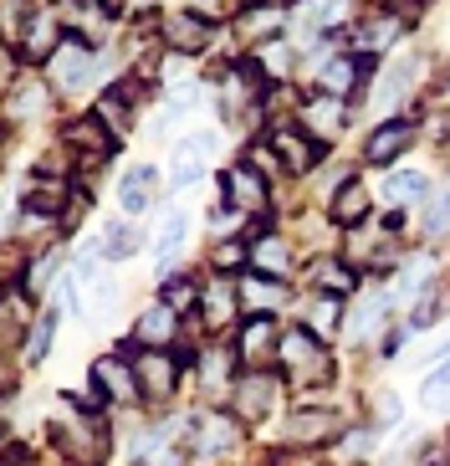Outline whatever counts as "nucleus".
<instances>
[{
	"instance_id": "obj_45",
	"label": "nucleus",
	"mask_w": 450,
	"mask_h": 466,
	"mask_svg": "<svg viewBox=\"0 0 450 466\" xmlns=\"http://www.w3.org/2000/svg\"><path fill=\"white\" fill-rule=\"evenodd\" d=\"M11 83H15V56L5 52V46H0V93H5Z\"/></svg>"
},
{
	"instance_id": "obj_22",
	"label": "nucleus",
	"mask_w": 450,
	"mask_h": 466,
	"mask_svg": "<svg viewBox=\"0 0 450 466\" xmlns=\"http://www.w3.org/2000/svg\"><path fill=\"white\" fill-rule=\"evenodd\" d=\"M272 149L282 154V165L292 169V175H302V169H313V159H317V144H313V138H302L297 128H282V134L272 138Z\"/></svg>"
},
{
	"instance_id": "obj_24",
	"label": "nucleus",
	"mask_w": 450,
	"mask_h": 466,
	"mask_svg": "<svg viewBox=\"0 0 450 466\" xmlns=\"http://www.w3.org/2000/svg\"><path fill=\"white\" fill-rule=\"evenodd\" d=\"M364 210H368V190L358 179H348V185L333 195V220H338V226H354V220H364Z\"/></svg>"
},
{
	"instance_id": "obj_13",
	"label": "nucleus",
	"mask_w": 450,
	"mask_h": 466,
	"mask_svg": "<svg viewBox=\"0 0 450 466\" xmlns=\"http://www.w3.org/2000/svg\"><path fill=\"white\" fill-rule=\"evenodd\" d=\"M245 261H251V272L256 277H286L292 272V247H286L282 236H256L251 241V251H245Z\"/></svg>"
},
{
	"instance_id": "obj_34",
	"label": "nucleus",
	"mask_w": 450,
	"mask_h": 466,
	"mask_svg": "<svg viewBox=\"0 0 450 466\" xmlns=\"http://www.w3.org/2000/svg\"><path fill=\"white\" fill-rule=\"evenodd\" d=\"M52 333H56V313H41L36 323H31V339H26V359H31V364L52 349Z\"/></svg>"
},
{
	"instance_id": "obj_25",
	"label": "nucleus",
	"mask_w": 450,
	"mask_h": 466,
	"mask_svg": "<svg viewBox=\"0 0 450 466\" xmlns=\"http://www.w3.org/2000/svg\"><path fill=\"white\" fill-rule=\"evenodd\" d=\"M302 118H307V128H313V134H338L343 103H338V97H317V103H307V108H302Z\"/></svg>"
},
{
	"instance_id": "obj_43",
	"label": "nucleus",
	"mask_w": 450,
	"mask_h": 466,
	"mask_svg": "<svg viewBox=\"0 0 450 466\" xmlns=\"http://www.w3.org/2000/svg\"><path fill=\"white\" fill-rule=\"evenodd\" d=\"M245 241H231V247H215V267H235V261H245Z\"/></svg>"
},
{
	"instance_id": "obj_47",
	"label": "nucleus",
	"mask_w": 450,
	"mask_h": 466,
	"mask_svg": "<svg viewBox=\"0 0 450 466\" xmlns=\"http://www.w3.org/2000/svg\"><path fill=\"white\" fill-rule=\"evenodd\" d=\"M149 466H179V461H175V456H159V461H149Z\"/></svg>"
},
{
	"instance_id": "obj_36",
	"label": "nucleus",
	"mask_w": 450,
	"mask_h": 466,
	"mask_svg": "<svg viewBox=\"0 0 450 466\" xmlns=\"http://www.w3.org/2000/svg\"><path fill=\"white\" fill-rule=\"evenodd\" d=\"M338 329V302L327 298V302H313V313H307V333H317V339H323V333H333Z\"/></svg>"
},
{
	"instance_id": "obj_23",
	"label": "nucleus",
	"mask_w": 450,
	"mask_h": 466,
	"mask_svg": "<svg viewBox=\"0 0 450 466\" xmlns=\"http://www.w3.org/2000/svg\"><path fill=\"white\" fill-rule=\"evenodd\" d=\"M149 195H154V165H138L123 175L118 185V206L128 210V216H138V210H149Z\"/></svg>"
},
{
	"instance_id": "obj_19",
	"label": "nucleus",
	"mask_w": 450,
	"mask_h": 466,
	"mask_svg": "<svg viewBox=\"0 0 450 466\" xmlns=\"http://www.w3.org/2000/svg\"><path fill=\"white\" fill-rule=\"evenodd\" d=\"M282 26H286V15L276 11L272 0H266V5H245V15L235 21V31H241V42H266V36H276Z\"/></svg>"
},
{
	"instance_id": "obj_1",
	"label": "nucleus",
	"mask_w": 450,
	"mask_h": 466,
	"mask_svg": "<svg viewBox=\"0 0 450 466\" xmlns=\"http://www.w3.org/2000/svg\"><path fill=\"white\" fill-rule=\"evenodd\" d=\"M276 359H282L286 384H323L327 374H333L327 349L317 343V333H307V329H286L282 343H276Z\"/></svg>"
},
{
	"instance_id": "obj_46",
	"label": "nucleus",
	"mask_w": 450,
	"mask_h": 466,
	"mask_svg": "<svg viewBox=\"0 0 450 466\" xmlns=\"http://www.w3.org/2000/svg\"><path fill=\"white\" fill-rule=\"evenodd\" d=\"M21 461H26V451L15 441H0V466H21Z\"/></svg>"
},
{
	"instance_id": "obj_44",
	"label": "nucleus",
	"mask_w": 450,
	"mask_h": 466,
	"mask_svg": "<svg viewBox=\"0 0 450 466\" xmlns=\"http://www.w3.org/2000/svg\"><path fill=\"white\" fill-rule=\"evenodd\" d=\"M190 108H195V87H185V93H175L169 103H164V113H169V118H179V113H190Z\"/></svg>"
},
{
	"instance_id": "obj_16",
	"label": "nucleus",
	"mask_w": 450,
	"mask_h": 466,
	"mask_svg": "<svg viewBox=\"0 0 450 466\" xmlns=\"http://www.w3.org/2000/svg\"><path fill=\"white\" fill-rule=\"evenodd\" d=\"M225 195H231L235 210H266V179L251 165H235L231 175H225Z\"/></svg>"
},
{
	"instance_id": "obj_2",
	"label": "nucleus",
	"mask_w": 450,
	"mask_h": 466,
	"mask_svg": "<svg viewBox=\"0 0 450 466\" xmlns=\"http://www.w3.org/2000/svg\"><path fill=\"white\" fill-rule=\"evenodd\" d=\"M276 400H282V380H276L272 370H245L241 384H235V415H241L245 425L266 420V415L276 410Z\"/></svg>"
},
{
	"instance_id": "obj_17",
	"label": "nucleus",
	"mask_w": 450,
	"mask_h": 466,
	"mask_svg": "<svg viewBox=\"0 0 450 466\" xmlns=\"http://www.w3.org/2000/svg\"><path fill=\"white\" fill-rule=\"evenodd\" d=\"M210 149H215V138H210V134L179 138V149H175V185H190V179H200V175H205V159H210Z\"/></svg>"
},
{
	"instance_id": "obj_3",
	"label": "nucleus",
	"mask_w": 450,
	"mask_h": 466,
	"mask_svg": "<svg viewBox=\"0 0 450 466\" xmlns=\"http://www.w3.org/2000/svg\"><path fill=\"white\" fill-rule=\"evenodd\" d=\"M52 446H62V451L82 466H97V456H103V431H97L93 420H77V415L67 410L52 425Z\"/></svg>"
},
{
	"instance_id": "obj_12",
	"label": "nucleus",
	"mask_w": 450,
	"mask_h": 466,
	"mask_svg": "<svg viewBox=\"0 0 450 466\" xmlns=\"http://www.w3.org/2000/svg\"><path fill=\"white\" fill-rule=\"evenodd\" d=\"M409 138H415V128H409L405 118H389V124H379L368 134L364 159L368 165H389V159H399V149H409Z\"/></svg>"
},
{
	"instance_id": "obj_30",
	"label": "nucleus",
	"mask_w": 450,
	"mask_h": 466,
	"mask_svg": "<svg viewBox=\"0 0 450 466\" xmlns=\"http://www.w3.org/2000/svg\"><path fill=\"white\" fill-rule=\"evenodd\" d=\"M384 195H389L395 206H409V200H420V195H425V175H415V169H399V175H389Z\"/></svg>"
},
{
	"instance_id": "obj_29",
	"label": "nucleus",
	"mask_w": 450,
	"mask_h": 466,
	"mask_svg": "<svg viewBox=\"0 0 450 466\" xmlns=\"http://www.w3.org/2000/svg\"><path fill=\"white\" fill-rule=\"evenodd\" d=\"M62 200H72V195L62 190L56 179H41V185H31V190H26V210H31V216H36V210L56 216V210H62Z\"/></svg>"
},
{
	"instance_id": "obj_8",
	"label": "nucleus",
	"mask_w": 450,
	"mask_h": 466,
	"mask_svg": "<svg viewBox=\"0 0 450 466\" xmlns=\"http://www.w3.org/2000/svg\"><path fill=\"white\" fill-rule=\"evenodd\" d=\"M52 77H56L62 93H82L87 77H93V52L82 42H62V52L52 56Z\"/></svg>"
},
{
	"instance_id": "obj_38",
	"label": "nucleus",
	"mask_w": 450,
	"mask_h": 466,
	"mask_svg": "<svg viewBox=\"0 0 450 466\" xmlns=\"http://www.w3.org/2000/svg\"><path fill=\"white\" fill-rule=\"evenodd\" d=\"M200 292H205V288H195L190 277H175V282H169V298H164V302H169V308L179 313V308H190V302L200 298Z\"/></svg>"
},
{
	"instance_id": "obj_27",
	"label": "nucleus",
	"mask_w": 450,
	"mask_h": 466,
	"mask_svg": "<svg viewBox=\"0 0 450 466\" xmlns=\"http://www.w3.org/2000/svg\"><path fill=\"white\" fill-rule=\"evenodd\" d=\"M420 405L425 410H450V354H445V364L420 384Z\"/></svg>"
},
{
	"instance_id": "obj_48",
	"label": "nucleus",
	"mask_w": 450,
	"mask_h": 466,
	"mask_svg": "<svg viewBox=\"0 0 450 466\" xmlns=\"http://www.w3.org/2000/svg\"><path fill=\"white\" fill-rule=\"evenodd\" d=\"M245 5H266V0H245Z\"/></svg>"
},
{
	"instance_id": "obj_28",
	"label": "nucleus",
	"mask_w": 450,
	"mask_h": 466,
	"mask_svg": "<svg viewBox=\"0 0 450 466\" xmlns=\"http://www.w3.org/2000/svg\"><path fill=\"white\" fill-rule=\"evenodd\" d=\"M272 277H251V282H241V308H251V313H272L276 302H282V288H266Z\"/></svg>"
},
{
	"instance_id": "obj_4",
	"label": "nucleus",
	"mask_w": 450,
	"mask_h": 466,
	"mask_svg": "<svg viewBox=\"0 0 450 466\" xmlns=\"http://www.w3.org/2000/svg\"><path fill=\"white\" fill-rule=\"evenodd\" d=\"M276 343H282V329H276L272 313H251L241 323V339H235V354H241L245 370H261L266 359L276 354Z\"/></svg>"
},
{
	"instance_id": "obj_40",
	"label": "nucleus",
	"mask_w": 450,
	"mask_h": 466,
	"mask_svg": "<svg viewBox=\"0 0 450 466\" xmlns=\"http://www.w3.org/2000/svg\"><path fill=\"white\" fill-rule=\"evenodd\" d=\"M384 308H389V298H374V302H364V313H358V333H374V329H379Z\"/></svg>"
},
{
	"instance_id": "obj_20",
	"label": "nucleus",
	"mask_w": 450,
	"mask_h": 466,
	"mask_svg": "<svg viewBox=\"0 0 450 466\" xmlns=\"http://www.w3.org/2000/svg\"><path fill=\"white\" fill-rule=\"evenodd\" d=\"M175 308L169 302H159V308H149V313L138 318V329H134V343H144V349H164V343L175 339Z\"/></svg>"
},
{
	"instance_id": "obj_26",
	"label": "nucleus",
	"mask_w": 450,
	"mask_h": 466,
	"mask_svg": "<svg viewBox=\"0 0 450 466\" xmlns=\"http://www.w3.org/2000/svg\"><path fill=\"white\" fill-rule=\"evenodd\" d=\"M307 277H313L323 292H333V298H338V292H354V272H348L343 261H313V272Z\"/></svg>"
},
{
	"instance_id": "obj_10",
	"label": "nucleus",
	"mask_w": 450,
	"mask_h": 466,
	"mask_svg": "<svg viewBox=\"0 0 450 466\" xmlns=\"http://www.w3.org/2000/svg\"><path fill=\"white\" fill-rule=\"evenodd\" d=\"M333 431H338V415L333 410H297V415H286V425H282V436L292 446H323Z\"/></svg>"
},
{
	"instance_id": "obj_35",
	"label": "nucleus",
	"mask_w": 450,
	"mask_h": 466,
	"mask_svg": "<svg viewBox=\"0 0 450 466\" xmlns=\"http://www.w3.org/2000/svg\"><path fill=\"white\" fill-rule=\"evenodd\" d=\"M445 231H450V190L425 206V236H445Z\"/></svg>"
},
{
	"instance_id": "obj_42",
	"label": "nucleus",
	"mask_w": 450,
	"mask_h": 466,
	"mask_svg": "<svg viewBox=\"0 0 450 466\" xmlns=\"http://www.w3.org/2000/svg\"><path fill=\"white\" fill-rule=\"evenodd\" d=\"M261 62H266V72H276V77H282V72L292 67V52H286L282 42H272L266 52H261Z\"/></svg>"
},
{
	"instance_id": "obj_6",
	"label": "nucleus",
	"mask_w": 450,
	"mask_h": 466,
	"mask_svg": "<svg viewBox=\"0 0 450 466\" xmlns=\"http://www.w3.org/2000/svg\"><path fill=\"white\" fill-rule=\"evenodd\" d=\"M235 308H241V288H235L231 277H215V282H205V292H200L205 333H225V329L235 323Z\"/></svg>"
},
{
	"instance_id": "obj_41",
	"label": "nucleus",
	"mask_w": 450,
	"mask_h": 466,
	"mask_svg": "<svg viewBox=\"0 0 450 466\" xmlns=\"http://www.w3.org/2000/svg\"><path fill=\"white\" fill-rule=\"evenodd\" d=\"M36 103H46V93H41V87H26V93H15V97H11V118H26V113L36 108Z\"/></svg>"
},
{
	"instance_id": "obj_11",
	"label": "nucleus",
	"mask_w": 450,
	"mask_h": 466,
	"mask_svg": "<svg viewBox=\"0 0 450 466\" xmlns=\"http://www.w3.org/2000/svg\"><path fill=\"white\" fill-rule=\"evenodd\" d=\"M31 292L21 288H5L0 292V343H15V339H31Z\"/></svg>"
},
{
	"instance_id": "obj_5",
	"label": "nucleus",
	"mask_w": 450,
	"mask_h": 466,
	"mask_svg": "<svg viewBox=\"0 0 450 466\" xmlns=\"http://www.w3.org/2000/svg\"><path fill=\"white\" fill-rule=\"evenodd\" d=\"M93 390L103 400H113V405H138V400H144L134 364H123L118 354H108V359H97L93 364Z\"/></svg>"
},
{
	"instance_id": "obj_15",
	"label": "nucleus",
	"mask_w": 450,
	"mask_h": 466,
	"mask_svg": "<svg viewBox=\"0 0 450 466\" xmlns=\"http://www.w3.org/2000/svg\"><path fill=\"white\" fill-rule=\"evenodd\" d=\"M62 21L56 11H41V15H26V26H21V52L26 56H56L62 52Z\"/></svg>"
},
{
	"instance_id": "obj_9",
	"label": "nucleus",
	"mask_w": 450,
	"mask_h": 466,
	"mask_svg": "<svg viewBox=\"0 0 450 466\" xmlns=\"http://www.w3.org/2000/svg\"><path fill=\"white\" fill-rule=\"evenodd\" d=\"M235 441H241V420H231V415H220V410H205L200 425H195V451L200 456L231 451Z\"/></svg>"
},
{
	"instance_id": "obj_7",
	"label": "nucleus",
	"mask_w": 450,
	"mask_h": 466,
	"mask_svg": "<svg viewBox=\"0 0 450 466\" xmlns=\"http://www.w3.org/2000/svg\"><path fill=\"white\" fill-rule=\"evenodd\" d=\"M134 374H138V390H144V400H169V395H175L179 364L164 354V349H144V354L134 359Z\"/></svg>"
},
{
	"instance_id": "obj_21",
	"label": "nucleus",
	"mask_w": 450,
	"mask_h": 466,
	"mask_svg": "<svg viewBox=\"0 0 450 466\" xmlns=\"http://www.w3.org/2000/svg\"><path fill=\"white\" fill-rule=\"evenodd\" d=\"M358 77H364V56H333L323 72H317V83H323V93L343 97V93H354Z\"/></svg>"
},
{
	"instance_id": "obj_37",
	"label": "nucleus",
	"mask_w": 450,
	"mask_h": 466,
	"mask_svg": "<svg viewBox=\"0 0 450 466\" xmlns=\"http://www.w3.org/2000/svg\"><path fill=\"white\" fill-rule=\"evenodd\" d=\"M185 231H190V220H185V216H169V226L159 231V261L175 257V251L185 247Z\"/></svg>"
},
{
	"instance_id": "obj_14",
	"label": "nucleus",
	"mask_w": 450,
	"mask_h": 466,
	"mask_svg": "<svg viewBox=\"0 0 450 466\" xmlns=\"http://www.w3.org/2000/svg\"><path fill=\"white\" fill-rule=\"evenodd\" d=\"M164 42L175 52H205L210 46V21L200 11H185V15H169L164 21Z\"/></svg>"
},
{
	"instance_id": "obj_32",
	"label": "nucleus",
	"mask_w": 450,
	"mask_h": 466,
	"mask_svg": "<svg viewBox=\"0 0 450 466\" xmlns=\"http://www.w3.org/2000/svg\"><path fill=\"white\" fill-rule=\"evenodd\" d=\"M409 87V56H399L395 67L384 72V87H379V108H395V97Z\"/></svg>"
},
{
	"instance_id": "obj_33",
	"label": "nucleus",
	"mask_w": 450,
	"mask_h": 466,
	"mask_svg": "<svg viewBox=\"0 0 450 466\" xmlns=\"http://www.w3.org/2000/svg\"><path fill=\"white\" fill-rule=\"evenodd\" d=\"M103 251H108V257H134V251H138V231L128 226V220H113Z\"/></svg>"
},
{
	"instance_id": "obj_39",
	"label": "nucleus",
	"mask_w": 450,
	"mask_h": 466,
	"mask_svg": "<svg viewBox=\"0 0 450 466\" xmlns=\"http://www.w3.org/2000/svg\"><path fill=\"white\" fill-rule=\"evenodd\" d=\"M338 15V0H313L307 11H302V26H323V21H333Z\"/></svg>"
},
{
	"instance_id": "obj_18",
	"label": "nucleus",
	"mask_w": 450,
	"mask_h": 466,
	"mask_svg": "<svg viewBox=\"0 0 450 466\" xmlns=\"http://www.w3.org/2000/svg\"><path fill=\"white\" fill-rule=\"evenodd\" d=\"M67 144H77V149L97 165V159H108V154H113V144H118V138L108 134V124H103V118H77V124H67Z\"/></svg>"
},
{
	"instance_id": "obj_31",
	"label": "nucleus",
	"mask_w": 450,
	"mask_h": 466,
	"mask_svg": "<svg viewBox=\"0 0 450 466\" xmlns=\"http://www.w3.org/2000/svg\"><path fill=\"white\" fill-rule=\"evenodd\" d=\"M395 31H399V15H374L364 26V36H358V52H379V46L395 42Z\"/></svg>"
}]
</instances>
